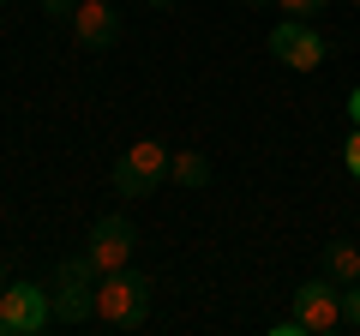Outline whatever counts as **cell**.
I'll return each instance as SVG.
<instances>
[{
  "label": "cell",
  "instance_id": "obj_8",
  "mask_svg": "<svg viewBox=\"0 0 360 336\" xmlns=\"http://www.w3.org/2000/svg\"><path fill=\"white\" fill-rule=\"evenodd\" d=\"M132 246H139V228H132L127 217H96L90 222V264L96 271H127L132 264Z\"/></svg>",
  "mask_w": 360,
  "mask_h": 336
},
{
  "label": "cell",
  "instance_id": "obj_18",
  "mask_svg": "<svg viewBox=\"0 0 360 336\" xmlns=\"http://www.w3.org/2000/svg\"><path fill=\"white\" fill-rule=\"evenodd\" d=\"M0 295H6V276H0Z\"/></svg>",
  "mask_w": 360,
  "mask_h": 336
},
{
  "label": "cell",
  "instance_id": "obj_9",
  "mask_svg": "<svg viewBox=\"0 0 360 336\" xmlns=\"http://www.w3.org/2000/svg\"><path fill=\"white\" fill-rule=\"evenodd\" d=\"M168 181H174V186H210L205 150H168Z\"/></svg>",
  "mask_w": 360,
  "mask_h": 336
},
{
  "label": "cell",
  "instance_id": "obj_17",
  "mask_svg": "<svg viewBox=\"0 0 360 336\" xmlns=\"http://www.w3.org/2000/svg\"><path fill=\"white\" fill-rule=\"evenodd\" d=\"M246 6H276V0H246Z\"/></svg>",
  "mask_w": 360,
  "mask_h": 336
},
{
  "label": "cell",
  "instance_id": "obj_13",
  "mask_svg": "<svg viewBox=\"0 0 360 336\" xmlns=\"http://www.w3.org/2000/svg\"><path fill=\"white\" fill-rule=\"evenodd\" d=\"M342 312H348V324L360 330V283H342Z\"/></svg>",
  "mask_w": 360,
  "mask_h": 336
},
{
  "label": "cell",
  "instance_id": "obj_14",
  "mask_svg": "<svg viewBox=\"0 0 360 336\" xmlns=\"http://www.w3.org/2000/svg\"><path fill=\"white\" fill-rule=\"evenodd\" d=\"M72 6H78V0H42V18H54V25H66V18H72Z\"/></svg>",
  "mask_w": 360,
  "mask_h": 336
},
{
  "label": "cell",
  "instance_id": "obj_11",
  "mask_svg": "<svg viewBox=\"0 0 360 336\" xmlns=\"http://www.w3.org/2000/svg\"><path fill=\"white\" fill-rule=\"evenodd\" d=\"M276 6H283L288 18H319L324 6H330V0H276Z\"/></svg>",
  "mask_w": 360,
  "mask_h": 336
},
{
  "label": "cell",
  "instance_id": "obj_10",
  "mask_svg": "<svg viewBox=\"0 0 360 336\" xmlns=\"http://www.w3.org/2000/svg\"><path fill=\"white\" fill-rule=\"evenodd\" d=\"M324 276H330V283H360V246L354 240H330L324 246Z\"/></svg>",
  "mask_w": 360,
  "mask_h": 336
},
{
  "label": "cell",
  "instance_id": "obj_15",
  "mask_svg": "<svg viewBox=\"0 0 360 336\" xmlns=\"http://www.w3.org/2000/svg\"><path fill=\"white\" fill-rule=\"evenodd\" d=\"M348 120H354V127H360V84H354V91H348Z\"/></svg>",
  "mask_w": 360,
  "mask_h": 336
},
{
  "label": "cell",
  "instance_id": "obj_2",
  "mask_svg": "<svg viewBox=\"0 0 360 336\" xmlns=\"http://www.w3.org/2000/svg\"><path fill=\"white\" fill-rule=\"evenodd\" d=\"M96 283H103V271L90 264V252L60 259V264H54V276H49L54 318H60V324H84V318H96Z\"/></svg>",
  "mask_w": 360,
  "mask_h": 336
},
{
  "label": "cell",
  "instance_id": "obj_4",
  "mask_svg": "<svg viewBox=\"0 0 360 336\" xmlns=\"http://www.w3.org/2000/svg\"><path fill=\"white\" fill-rule=\"evenodd\" d=\"M49 324H54L49 283H6V295H0V336H37Z\"/></svg>",
  "mask_w": 360,
  "mask_h": 336
},
{
  "label": "cell",
  "instance_id": "obj_12",
  "mask_svg": "<svg viewBox=\"0 0 360 336\" xmlns=\"http://www.w3.org/2000/svg\"><path fill=\"white\" fill-rule=\"evenodd\" d=\"M342 162H348V174L360 181V127H348V144H342Z\"/></svg>",
  "mask_w": 360,
  "mask_h": 336
},
{
  "label": "cell",
  "instance_id": "obj_16",
  "mask_svg": "<svg viewBox=\"0 0 360 336\" xmlns=\"http://www.w3.org/2000/svg\"><path fill=\"white\" fill-rule=\"evenodd\" d=\"M144 6H156V13H162V6H174V0H144Z\"/></svg>",
  "mask_w": 360,
  "mask_h": 336
},
{
  "label": "cell",
  "instance_id": "obj_6",
  "mask_svg": "<svg viewBox=\"0 0 360 336\" xmlns=\"http://www.w3.org/2000/svg\"><path fill=\"white\" fill-rule=\"evenodd\" d=\"M270 54H276L288 72H319L324 54H330V42L312 30V18H283V25L270 30Z\"/></svg>",
  "mask_w": 360,
  "mask_h": 336
},
{
  "label": "cell",
  "instance_id": "obj_19",
  "mask_svg": "<svg viewBox=\"0 0 360 336\" xmlns=\"http://www.w3.org/2000/svg\"><path fill=\"white\" fill-rule=\"evenodd\" d=\"M354 6H360V0H354Z\"/></svg>",
  "mask_w": 360,
  "mask_h": 336
},
{
  "label": "cell",
  "instance_id": "obj_3",
  "mask_svg": "<svg viewBox=\"0 0 360 336\" xmlns=\"http://www.w3.org/2000/svg\"><path fill=\"white\" fill-rule=\"evenodd\" d=\"M156 181H168V150L156 138L127 144V150L115 156V168H108V186H115L120 198H144Z\"/></svg>",
  "mask_w": 360,
  "mask_h": 336
},
{
  "label": "cell",
  "instance_id": "obj_1",
  "mask_svg": "<svg viewBox=\"0 0 360 336\" xmlns=\"http://www.w3.org/2000/svg\"><path fill=\"white\" fill-rule=\"evenodd\" d=\"M150 295H156V276L144 271H108L103 283H96V318L108 324V330H139L144 318H150Z\"/></svg>",
  "mask_w": 360,
  "mask_h": 336
},
{
  "label": "cell",
  "instance_id": "obj_7",
  "mask_svg": "<svg viewBox=\"0 0 360 336\" xmlns=\"http://www.w3.org/2000/svg\"><path fill=\"white\" fill-rule=\"evenodd\" d=\"M66 37H72L84 54L115 49V42H120V13H115V0H78L72 18H66Z\"/></svg>",
  "mask_w": 360,
  "mask_h": 336
},
{
  "label": "cell",
  "instance_id": "obj_5",
  "mask_svg": "<svg viewBox=\"0 0 360 336\" xmlns=\"http://www.w3.org/2000/svg\"><path fill=\"white\" fill-rule=\"evenodd\" d=\"M295 318H300V330H307V336H336V330L348 324V312H342V283H330V276L300 283Z\"/></svg>",
  "mask_w": 360,
  "mask_h": 336
}]
</instances>
